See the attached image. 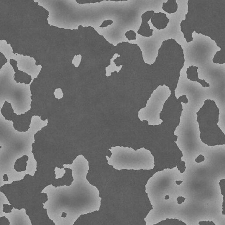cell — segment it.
Segmentation results:
<instances>
[{"instance_id":"obj_1","label":"cell","mask_w":225,"mask_h":225,"mask_svg":"<svg viewBox=\"0 0 225 225\" xmlns=\"http://www.w3.org/2000/svg\"><path fill=\"white\" fill-rule=\"evenodd\" d=\"M41 193L47 195L43 208L55 225H73L81 215L100 209L99 191L88 179L75 181L73 178L69 186L48 185Z\"/></svg>"},{"instance_id":"obj_2","label":"cell","mask_w":225,"mask_h":225,"mask_svg":"<svg viewBox=\"0 0 225 225\" xmlns=\"http://www.w3.org/2000/svg\"><path fill=\"white\" fill-rule=\"evenodd\" d=\"M147 184L109 186L99 192V210L112 225H147L145 219L153 209Z\"/></svg>"},{"instance_id":"obj_3","label":"cell","mask_w":225,"mask_h":225,"mask_svg":"<svg viewBox=\"0 0 225 225\" xmlns=\"http://www.w3.org/2000/svg\"><path fill=\"white\" fill-rule=\"evenodd\" d=\"M110 150L111 155L108 163L117 171H150L154 169L153 154L144 148L135 150L129 147L116 146Z\"/></svg>"},{"instance_id":"obj_4","label":"cell","mask_w":225,"mask_h":225,"mask_svg":"<svg viewBox=\"0 0 225 225\" xmlns=\"http://www.w3.org/2000/svg\"><path fill=\"white\" fill-rule=\"evenodd\" d=\"M219 109L214 100L205 102L197 112L200 138L209 147L225 145V135L218 125Z\"/></svg>"},{"instance_id":"obj_5","label":"cell","mask_w":225,"mask_h":225,"mask_svg":"<svg viewBox=\"0 0 225 225\" xmlns=\"http://www.w3.org/2000/svg\"><path fill=\"white\" fill-rule=\"evenodd\" d=\"M0 52L6 58L8 61L14 59L17 62V67L19 70L23 71L31 76V81L38 78L42 68L41 65H36L35 58L29 56L14 53L10 44L5 40L0 41Z\"/></svg>"},{"instance_id":"obj_6","label":"cell","mask_w":225,"mask_h":225,"mask_svg":"<svg viewBox=\"0 0 225 225\" xmlns=\"http://www.w3.org/2000/svg\"><path fill=\"white\" fill-rule=\"evenodd\" d=\"M5 217L9 221V225H32L31 219L24 208H13L10 212H0V217Z\"/></svg>"},{"instance_id":"obj_7","label":"cell","mask_w":225,"mask_h":225,"mask_svg":"<svg viewBox=\"0 0 225 225\" xmlns=\"http://www.w3.org/2000/svg\"><path fill=\"white\" fill-rule=\"evenodd\" d=\"M155 12L153 10L147 11L141 16L142 23L137 31L138 34L143 37L149 38L153 35V29L150 28L148 22L151 19Z\"/></svg>"},{"instance_id":"obj_8","label":"cell","mask_w":225,"mask_h":225,"mask_svg":"<svg viewBox=\"0 0 225 225\" xmlns=\"http://www.w3.org/2000/svg\"><path fill=\"white\" fill-rule=\"evenodd\" d=\"M150 21L154 27L158 30H161L167 27L170 22V19L166 14L159 12L155 13L151 18Z\"/></svg>"},{"instance_id":"obj_9","label":"cell","mask_w":225,"mask_h":225,"mask_svg":"<svg viewBox=\"0 0 225 225\" xmlns=\"http://www.w3.org/2000/svg\"><path fill=\"white\" fill-rule=\"evenodd\" d=\"M198 67L196 66H191L189 67L187 70V78L192 81H196L199 83L202 87L204 88L210 87V84L206 81L199 78L198 72Z\"/></svg>"},{"instance_id":"obj_10","label":"cell","mask_w":225,"mask_h":225,"mask_svg":"<svg viewBox=\"0 0 225 225\" xmlns=\"http://www.w3.org/2000/svg\"><path fill=\"white\" fill-rule=\"evenodd\" d=\"M29 157L27 155H24L21 158L17 159L14 165V169L19 172L26 171L27 165V161H28Z\"/></svg>"},{"instance_id":"obj_11","label":"cell","mask_w":225,"mask_h":225,"mask_svg":"<svg viewBox=\"0 0 225 225\" xmlns=\"http://www.w3.org/2000/svg\"><path fill=\"white\" fill-rule=\"evenodd\" d=\"M162 8L164 12L171 14L177 12L178 5L175 0H168L166 2L163 3Z\"/></svg>"},{"instance_id":"obj_12","label":"cell","mask_w":225,"mask_h":225,"mask_svg":"<svg viewBox=\"0 0 225 225\" xmlns=\"http://www.w3.org/2000/svg\"><path fill=\"white\" fill-rule=\"evenodd\" d=\"M8 204L11 205L5 194L2 192H0V212H3L4 205Z\"/></svg>"},{"instance_id":"obj_13","label":"cell","mask_w":225,"mask_h":225,"mask_svg":"<svg viewBox=\"0 0 225 225\" xmlns=\"http://www.w3.org/2000/svg\"><path fill=\"white\" fill-rule=\"evenodd\" d=\"M126 38L129 41L136 40V33L133 30H129L125 33Z\"/></svg>"},{"instance_id":"obj_14","label":"cell","mask_w":225,"mask_h":225,"mask_svg":"<svg viewBox=\"0 0 225 225\" xmlns=\"http://www.w3.org/2000/svg\"><path fill=\"white\" fill-rule=\"evenodd\" d=\"M81 59L82 56L81 54L75 55L73 58L72 64L75 67L78 68L80 65Z\"/></svg>"},{"instance_id":"obj_15","label":"cell","mask_w":225,"mask_h":225,"mask_svg":"<svg viewBox=\"0 0 225 225\" xmlns=\"http://www.w3.org/2000/svg\"><path fill=\"white\" fill-rule=\"evenodd\" d=\"M54 95L55 96L56 98L58 99H61L64 96L63 91L61 88H57L55 90L54 92Z\"/></svg>"},{"instance_id":"obj_16","label":"cell","mask_w":225,"mask_h":225,"mask_svg":"<svg viewBox=\"0 0 225 225\" xmlns=\"http://www.w3.org/2000/svg\"><path fill=\"white\" fill-rule=\"evenodd\" d=\"M113 23V21L111 19L104 20L99 27V28H104L107 27L109 26L112 25Z\"/></svg>"},{"instance_id":"obj_17","label":"cell","mask_w":225,"mask_h":225,"mask_svg":"<svg viewBox=\"0 0 225 225\" xmlns=\"http://www.w3.org/2000/svg\"><path fill=\"white\" fill-rule=\"evenodd\" d=\"M204 160H205V158H204V156L202 155V154H200L198 157H197V158L195 159V162L197 163H201L204 161Z\"/></svg>"},{"instance_id":"obj_18","label":"cell","mask_w":225,"mask_h":225,"mask_svg":"<svg viewBox=\"0 0 225 225\" xmlns=\"http://www.w3.org/2000/svg\"><path fill=\"white\" fill-rule=\"evenodd\" d=\"M199 225H216L212 221H201L199 223Z\"/></svg>"},{"instance_id":"obj_19","label":"cell","mask_w":225,"mask_h":225,"mask_svg":"<svg viewBox=\"0 0 225 225\" xmlns=\"http://www.w3.org/2000/svg\"><path fill=\"white\" fill-rule=\"evenodd\" d=\"M186 199L184 198V197H178L177 199L178 204H182L183 203H184Z\"/></svg>"},{"instance_id":"obj_20","label":"cell","mask_w":225,"mask_h":225,"mask_svg":"<svg viewBox=\"0 0 225 225\" xmlns=\"http://www.w3.org/2000/svg\"><path fill=\"white\" fill-rule=\"evenodd\" d=\"M183 182L182 181H176V184H177L178 185H179L181 184H182V183H183Z\"/></svg>"},{"instance_id":"obj_21","label":"cell","mask_w":225,"mask_h":225,"mask_svg":"<svg viewBox=\"0 0 225 225\" xmlns=\"http://www.w3.org/2000/svg\"><path fill=\"white\" fill-rule=\"evenodd\" d=\"M169 195H167V196H166V197H165V200H168L169 199Z\"/></svg>"}]
</instances>
